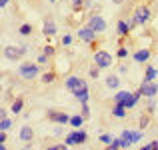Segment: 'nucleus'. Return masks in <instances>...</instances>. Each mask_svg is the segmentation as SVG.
<instances>
[{
    "mask_svg": "<svg viewBox=\"0 0 158 150\" xmlns=\"http://www.w3.org/2000/svg\"><path fill=\"white\" fill-rule=\"evenodd\" d=\"M84 2L86 0H70V8H72V10H82V8H84Z\"/></svg>",
    "mask_w": 158,
    "mask_h": 150,
    "instance_id": "obj_27",
    "label": "nucleus"
},
{
    "mask_svg": "<svg viewBox=\"0 0 158 150\" xmlns=\"http://www.w3.org/2000/svg\"><path fill=\"white\" fill-rule=\"evenodd\" d=\"M150 150H158V140H150Z\"/></svg>",
    "mask_w": 158,
    "mask_h": 150,
    "instance_id": "obj_40",
    "label": "nucleus"
},
{
    "mask_svg": "<svg viewBox=\"0 0 158 150\" xmlns=\"http://www.w3.org/2000/svg\"><path fill=\"white\" fill-rule=\"evenodd\" d=\"M150 56H152V52H150V48H138L134 52V62L136 64H146L148 60H150Z\"/></svg>",
    "mask_w": 158,
    "mask_h": 150,
    "instance_id": "obj_12",
    "label": "nucleus"
},
{
    "mask_svg": "<svg viewBox=\"0 0 158 150\" xmlns=\"http://www.w3.org/2000/svg\"><path fill=\"white\" fill-rule=\"evenodd\" d=\"M36 62H38V64H40V66H46V64H48V62H50V58H48V56H46V54H40V56H38V58H36Z\"/></svg>",
    "mask_w": 158,
    "mask_h": 150,
    "instance_id": "obj_31",
    "label": "nucleus"
},
{
    "mask_svg": "<svg viewBox=\"0 0 158 150\" xmlns=\"http://www.w3.org/2000/svg\"><path fill=\"white\" fill-rule=\"evenodd\" d=\"M54 80H56V72H52V70L42 74V82H44V84H52Z\"/></svg>",
    "mask_w": 158,
    "mask_h": 150,
    "instance_id": "obj_24",
    "label": "nucleus"
},
{
    "mask_svg": "<svg viewBox=\"0 0 158 150\" xmlns=\"http://www.w3.org/2000/svg\"><path fill=\"white\" fill-rule=\"evenodd\" d=\"M0 150H8V148H6V144H0Z\"/></svg>",
    "mask_w": 158,
    "mask_h": 150,
    "instance_id": "obj_47",
    "label": "nucleus"
},
{
    "mask_svg": "<svg viewBox=\"0 0 158 150\" xmlns=\"http://www.w3.org/2000/svg\"><path fill=\"white\" fill-rule=\"evenodd\" d=\"M156 2H158V0H156Z\"/></svg>",
    "mask_w": 158,
    "mask_h": 150,
    "instance_id": "obj_50",
    "label": "nucleus"
},
{
    "mask_svg": "<svg viewBox=\"0 0 158 150\" xmlns=\"http://www.w3.org/2000/svg\"><path fill=\"white\" fill-rule=\"evenodd\" d=\"M84 116H82V114H74V116H70V126H72V128H82V124H84Z\"/></svg>",
    "mask_w": 158,
    "mask_h": 150,
    "instance_id": "obj_20",
    "label": "nucleus"
},
{
    "mask_svg": "<svg viewBox=\"0 0 158 150\" xmlns=\"http://www.w3.org/2000/svg\"><path fill=\"white\" fill-rule=\"evenodd\" d=\"M46 150H68V144L60 142V144H52V146H48Z\"/></svg>",
    "mask_w": 158,
    "mask_h": 150,
    "instance_id": "obj_33",
    "label": "nucleus"
},
{
    "mask_svg": "<svg viewBox=\"0 0 158 150\" xmlns=\"http://www.w3.org/2000/svg\"><path fill=\"white\" fill-rule=\"evenodd\" d=\"M112 140H114V138H112L110 134H100V142H102V144H110Z\"/></svg>",
    "mask_w": 158,
    "mask_h": 150,
    "instance_id": "obj_38",
    "label": "nucleus"
},
{
    "mask_svg": "<svg viewBox=\"0 0 158 150\" xmlns=\"http://www.w3.org/2000/svg\"><path fill=\"white\" fill-rule=\"evenodd\" d=\"M130 24H128V20H118V24H116V34L120 36V38H124V36H128V32H130Z\"/></svg>",
    "mask_w": 158,
    "mask_h": 150,
    "instance_id": "obj_16",
    "label": "nucleus"
},
{
    "mask_svg": "<svg viewBox=\"0 0 158 150\" xmlns=\"http://www.w3.org/2000/svg\"><path fill=\"white\" fill-rule=\"evenodd\" d=\"M10 128H12V120H10V118H6L2 124H0V132H8Z\"/></svg>",
    "mask_w": 158,
    "mask_h": 150,
    "instance_id": "obj_29",
    "label": "nucleus"
},
{
    "mask_svg": "<svg viewBox=\"0 0 158 150\" xmlns=\"http://www.w3.org/2000/svg\"><path fill=\"white\" fill-rule=\"evenodd\" d=\"M0 76H2V74H0Z\"/></svg>",
    "mask_w": 158,
    "mask_h": 150,
    "instance_id": "obj_49",
    "label": "nucleus"
},
{
    "mask_svg": "<svg viewBox=\"0 0 158 150\" xmlns=\"http://www.w3.org/2000/svg\"><path fill=\"white\" fill-rule=\"evenodd\" d=\"M48 2H58V0H48Z\"/></svg>",
    "mask_w": 158,
    "mask_h": 150,
    "instance_id": "obj_48",
    "label": "nucleus"
},
{
    "mask_svg": "<svg viewBox=\"0 0 158 150\" xmlns=\"http://www.w3.org/2000/svg\"><path fill=\"white\" fill-rule=\"evenodd\" d=\"M18 32H20L22 36H30L32 32H34V28H32V24H22V26L18 28Z\"/></svg>",
    "mask_w": 158,
    "mask_h": 150,
    "instance_id": "obj_25",
    "label": "nucleus"
},
{
    "mask_svg": "<svg viewBox=\"0 0 158 150\" xmlns=\"http://www.w3.org/2000/svg\"><path fill=\"white\" fill-rule=\"evenodd\" d=\"M86 142H88V132L82 130V128H74L64 138V144H68V146H80V144H86Z\"/></svg>",
    "mask_w": 158,
    "mask_h": 150,
    "instance_id": "obj_2",
    "label": "nucleus"
},
{
    "mask_svg": "<svg viewBox=\"0 0 158 150\" xmlns=\"http://www.w3.org/2000/svg\"><path fill=\"white\" fill-rule=\"evenodd\" d=\"M80 114L84 116L86 120L90 118V106H88V102H86V104H82V108H80Z\"/></svg>",
    "mask_w": 158,
    "mask_h": 150,
    "instance_id": "obj_30",
    "label": "nucleus"
},
{
    "mask_svg": "<svg viewBox=\"0 0 158 150\" xmlns=\"http://www.w3.org/2000/svg\"><path fill=\"white\" fill-rule=\"evenodd\" d=\"M56 32H58L56 22H54L52 18H46V20H44V24H42V34L44 36H54Z\"/></svg>",
    "mask_w": 158,
    "mask_h": 150,
    "instance_id": "obj_13",
    "label": "nucleus"
},
{
    "mask_svg": "<svg viewBox=\"0 0 158 150\" xmlns=\"http://www.w3.org/2000/svg\"><path fill=\"white\" fill-rule=\"evenodd\" d=\"M138 90L142 92L144 98H154L156 94H158V84H156V82H150V80H144V78H142V84L138 86Z\"/></svg>",
    "mask_w": 158,
    "mask_h": 150,
    "instance_id": "obj_7",
    "label": "nucleus"
},
{
    "mask_svg": "<svg viewBox=\"0 0 158 150\" xmlns=\"http://www.w3.org/2000/svg\"><path fill=\"white\" fill-rule=\"evenodd\" d=\"M86 26H90L96 34H100V32H104L106 30V20L102 18L100 14H90V18H88V24Z\"/></svg>",
    "mask_w": 158,
    "mask_h": 150,
    "instance_id": "obj_8",
    "label": "nucleus"
},
{
    "mask_svg": "<svg viewBox=\"0 0 158 150\" xmlns=\"http://www.w3.org/2000/svg\"><path fill=\"white\" fill-rule=\"evenodd\" d=\"M6 118H8V116H6V110H4V108H0V124H2Z\"/></svg>",
    "mask_w": 158,
    "mask_h": 150,
    "instance_id": "obj_39",
    "label": "nucleus"
},
{
    "mask_svg": "<svg viewBox=\"0 0 158 150\" xmlns=\"http://www.w3.org/2000/svg\"><path fill=\"white\" fill-rule=\"evenodd\" d=\"M118 72H120V74H126V72H128V68H126V66L122 64V66H120V68H118Z\"/></svg>",
    "mask_w": 158,
    "mask_h": 150,
    "instance_id": "obj_42",
    "label": "nucleus"
},
{
    "mask_svg": "<svg viewBox=\"0 0 158 150\" xmlns=\"http://www.w3.org/2000/svg\"><path fill=\"white\" fill-rule=\"evenodd\" d=\"M70 44H72V36L64 34V36H62V46H70Z\"/></svg>",
    "mask_w": 158,
    "mask_h": 150,
    "instance_id": "obj_37",
    "label": "nucleus"
},
{
    "mask_svg": "<svg viewBox=\"0 0 158 150\" xmlns=\"http://www.w3.org/2000/svg\"><path fill=\"white\" fill-rule=\"evenodd\" d=\"M92 60H94V66H98L100 70H104V68H110V66H112L114 58H112V54L106 52V50H96Z\"/></svg>",
    "mask_w": 158,
    "mask_h": 150,
    "instance_id": "obj_3",
    "label": "nucleus"
},
{
    "mask_svg": "<svg viewBox=\"0 0 158 150\" xmlns=\"http://www.w3.org/2000/svg\"><path fill=\"white\" fill-rule=\"evenodd\" d=\"M148 124H150V116H148V114H144L142 118H140V130H142V128H146Z\"/></svg>",
    "mask_w": 158,
    "mask_h": 150,
    "instance_id": "obj_34",
    "label": "nucleus"
},
{
    "mask_svg": "<svg viewBox=\"0 0 158 150\" xmlns=\"http://www.w3.org/2000/svg\"><path fill=\"white\" fill-rule=\"evenodd\" d=\"M132 18L136 20V24H146L148 20H150V8L144 6V4L136 6L134 12H132Z\"/></svg>",
    "mask_w": 158,
    "mask_h": 150,
    "instance_id": "obj_6",
    "label": "nucleus"
},
{
    "mask_svg": "<svg viewBox=\"0 0 158 150\" xmlns=\"http://www.w3.org/2000/svg\"><path fill=\"white\" fill-rule=\"evenodd\" d=\"M142 136H144V132L142 130H128V128H124L122 130V134H120V138H124L128 144H136V142H140L142 140Z\"/></svg>",
    "mask_w": 158,
    "mask_h": 150,
    "instance_id": "obj_11",
    "label": "nucleus"
},
{
    "mask_svg": "<svg viewBox=\"0 0 158 150\" xmlns=\"http://www.w3.org/2000/svg\"><path fill=\"white\" fill-rule=\"evenodd\" d=\"M88 74H90V78H94V80H96V78L100 76V68H98V66H92V68L88 70Z\"/></svg>",
    "mask_w": 158,
    "mask_h": 150,
    "instance_id": "obj_32",
    "label": "nucleus"
},
{
    "mask_svg": "<svg viewBox=\"0 0 158 150\" xmlns=\"http://www.w3.org/2000/svg\"><path fill=\"white\" fill-rule=\"evenodd\" d=\"M40 74V64L38 62H22L18 66V76L22 80H34Z\"/></svg>",
    "mask_w": 158,
    "mask_h": 150,
    "instance_id": "obj_1",
    "label": "nucleus"
},
{
    "mask_svg": "<svg viewBox=\"0 0 158 150\" xmlns=\"http://www.w3.org/2000/svg\"><path fill=\"white\" fill-rule=\"evenodd\" d=\"M118 148H120V144H118V140L114 138L110 144H106V148H104V150H118Z\"/></svg>",
    "mask_w": 158,
    "mask_h": 150,
    "instance_id": "obj_36",
    "label": "nucleus"
},
{
    "mask_svg": "<svg viewBox=\"0 0 158 150\" xmlns=\"http://www.w3.org/2000/svg\"><path fill=\"white\" fill-rule=\"evenodd\" d=\"M78 40H82V42H86V44H94L96 42V32L92 30L90 26H82V28H78Z\"/></svg>",
    "mask_w": 158,
    "mask_h": 150,
    "instance_id": "obj_10",
    "label": "nucleus"
},
{
    "mask_svg": "<svg viewBox=\"0 0 158 150\" xmlns=\"http://www.w3.org/2000/svg\"><path fill=\"white\" fill-rule=\"evenodd\" d=\"M154 110H156V100L154 98H148V114H152Z\"/></svg>",
    "mask_w": 158,
    "mask_h": 150,
    "instance_id": "obj_35",
    "label": "nucleus"
},
{
    "mask_svg": "<svg viewBox=\"0 0 158 150\" xmlns=\"http://www.w3.org/2000/svg\"><path fill=\"white\" fill-rule=\"evenodd\" d=\"M140 150H150V144H144V146H140Z\"/></svg>",
    "mask_w": 158,
    "mask_h": 150,
    "instance_id": "obj_45",
    "label": "nucleus"
},
{
    "mask_svg": "<svg viewBox=\"0 0 158 150\" xmlns=\"http://www.w3.org/2000/svg\"><path fill=\"white\" fill-rule=\"evenodd\" d=\"M110 114L114 116V118H124V116H126V106H122V104H112Z\"/></svg>",
    "mask_w": 158,
    "mask_h": 150,
    "instance_id": "obj_18",
    "label": "nucleus"
},
{
    "mask_svg": "<svg viewBox=\"0 0 158 150\" xmlns=\"http://www.w3.org/2000/svg\"><path fill=\"white\" fill-rule=\"evenodd\" d=\"M28 52V46H6L4 48V56L8 58V60H20V58H24Z\"/></svg>",
    "mask_w": 158,
    "mask_h": 150,
    "instance_id": "obj_5",
    "label": "nucleus"
},
{
    "mask_svg": "<svg viewBox=\"0 0 158 150\" xmlns=\"http://www.w3.org/2000/svg\"><path fill=\"white\" fill-rule=\"evenodd\" d=\"M106 86H108V88H112V90H116V88L120 86V78L116 76V74L108 76V78H106Z\"/></svg>",
    "mask_w": 158,
    "mask_h": 150,
    "instance_id": "obj_23",
    "label": "nucleus"
},
{
    "mask_svg": "<svg viewBox=\"0 0 158 150\" xmlns=\"http://www.w3.org/2000/svg\"><path fill=\"white\" fill-rule=\"evenodd\" d=\"M8 2H10V0H0V8H4V6H6Z\"/></svg>",
    "mask_w": 158,
    "mask_h": 150,
    "instance_id": "obj_44",
    "label": "nucleus"
},
{
    "mask_svg": "<svg viewBox=\"0 0 158 150\" xmlns=\"http://www.w3.org/2000/svg\"><path fill=\"white\" fill-rule=\"evenodd\" d=\"M112 2H114V4H122L124 0H112Z\"/></svg>",
    "mask_w": 158,
    "mask_h": 150,
    "instance_id": "obj_46",
    "label": "nucleus"
},
{
    "mask_svg": "<svg viewBox=\"0 0 158 150\" xmlns=\"http://www.w3.org/2000/svg\"><path fill=\"white\" fill-rule=\"evenodd\" d=\"M62 132H64V130H62V128H56V130H54V136H60Z\"/></svg>",
    "mask_w": 158,
    "mask_h": 150,
    "instance_id": "obj_43",
    "label": "nucleus"
},
{
    "mask_svg": "<svg viewBox=\"0 0 158 150\" xmlns=\"http://www.w3.org/2000/svg\"><path fill=\"white\" fill-rule=\"evenodd\" d=\"M116 56L122 58V60H124V58H128V48L126 46H118V50H116Z\"/></svg>",
    "mask_w": 158,
    "mask_h": 150,
    "instance_id": "obj_28",
    "label": "nucleus"
},
{
    "mask_svg": "<svg viewBox=\"0 0 158 150\" xmlns=\"http://www.w3.org/2000/svg\"><path fill=\"white\" fill-rule=\"evenodd\" d=\"M46 118L50 120V122H54V124H60V126H64V124L70 122V116L66 114V112H60V110H48Z\"/></svg>",
    "mask_w": 158,
    "mask_h": 150,
    "instance_id": "obj_9",
    "label": "nucleus"
},
{
    "mask_svg": "<svg viewBox=\"0 0 158 150\" xmlns=\"http://www.w3.org/2000/svg\"><path fill=\"white\" fill-rule=\"evenodd\" d=\"M144 80H150V82L158 80V70L154 68V66H150V64L146 66V74H144Z\"/></svg>",
    "mask_w": 158,
    "mask_h": 150,
    "instance_id": "obj_21",
    "label": "nucleus"
},
{
    "mask_svg": "<svg viewBox=\"0 0 158 150\" xmlns=\"http://www.w3.org/2000/svg\"><path fill=\"white\" fill-rule=\"evenodd\" d=\"M20 140H22V142H32V140H34V130H32L28 124H24V126L20 128Z\"/></svg>",
    "mask_w": 158,
    "mask_h": 150,
    "instance_id": "obj_15",
    "label": "nucleus"
},
{
    "mask_svg": "<svg viewBox=\"0 0 158 150\" xmlns=\"http://www.w3.org/2000/svg\"><path fill=\"white\" fill-rule=\"evenodd\" d=\"M72 96L78 100L80 104H86L88 102V98H90V90H88V82L86 80H82L80 78V82H78V86L72 90Z\"/></svg>",
    "mask_w": 158,
    "mask_h": 150,
    "instance_id": "obj_4",
    "label": "nucleus"
},
{
    "mask_svg": "<svg viewBox=\"0 0 158 150\" xmlns=\"http://www.w3.org/2000/svg\"><path fill=\"white\" fill-rule=\"evenodd\" d=\"M42 54H46L48 58H52L54 54H56V48H54L52 44H46V46H42Z\"/></svg>",
    "mask_w": 158,
    "mask_h": 150,
    "instance_id": "obj_26",
    "label": "nucleus"
},
{
    "mask_svg": "<svg viewBox=\"0 0 158 150\" xmlns=\"http://www.w3.org/2000/svg\"><path fill=\"white\" fill-rule=\"evenodd\" d=\"M132 96V92H128V90H118V92L112 96V100H114V104H122V106H126L128 98Z\"/></svg>",
    "mask_w": 158,
    "mask_h": 150,
    "instance_id": "obj_14",
    "label": "nucleus"
},
{
    "mask_svg": "<svg viewBox=\"0 0 158 150\" xmlns=\"http://www.w3.org/2000/svg\"><path fill=\"white\" fill-rule=\"evenodd\" d=\"M78 82H80V78H78V76H68V78L64 80V86H66V90H70V92H72V90L78 86Z\"/></svg>",
    "mask_w": 158,
    "mask_h": 150,
    "instance_id": "obj_22",
    "label": "nucleus"
},
{
    "mask_svg": "<svg viewBox=\"0 0 158 150\" xmlns=\"http://www.w3.org/2000/svg\"><path fill=\"white\" fill-rule=\"evenodd\" d=\"M22 108H24V98L22 96H16L14 100H12V104H10V112L16 116V114L22 112Z\"/></svg>",
    "mask_w": 158,
    "mask_h": 150,
    "instance_id": "obj_17",
    "label": "nucleus"
},
{
    "mask_svg": "<svg viewBox=\"0 0 158 150\" xmlns=\"http://www.w3.org/2000/svg\"><path fill=\"white\" fill-rule=\"evenodd\" d=\"M0 144H6V132H0Z\"/></svg>",
    "mask_w": 158,
    "mask_h": 150,
    "instance_id": "obj_41",
    "label": "nucleus"
},
{
    "mask_svg": "<svg viewBox=\"0 0 158 150\" xmlns=\"http://www.w3.org/2000/svg\"><path fill=\"white\" fill-rule=\"evenodd\" d=\"M142 98V92L140 90H136V92H132V96L128 98V102H126V110H130V108H134L136 104H138V100Z\"/></svg>",
    "mask_w": 158,
    "mask_h": 150,
    "instance_id": "obj_19",
    "label": "nucleus"
}]
</instances>
